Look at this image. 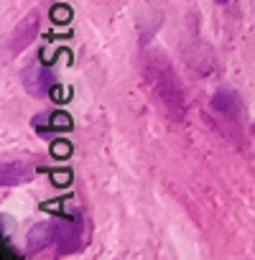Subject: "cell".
I'll return each mask as SVG.
<instances>
[{"instance_id":"obj_1","label":"cell","mask_w":255,"mask_h":260,"mask_svg":"<svg viewBox=\"0 0 255 260\" xmlns=\"http://www.w3.org/2000/svg\"><path fill=\"white\" fill-rule=\"evenodd\" d=\"M21 82H23V87H26V92H28V94H34V97H46V94H51L54 74H51V69H49V67L31 64V67H26V69H23Z\"/></svg>"},{"instance_id":"obj_2","label":"cell","mask_w":255,"mask_h":260,"mask_svg":"<svg viewBox=\"0 0 255 260\" xmlns=\"http://www.w3.org/2000/svg\"><path fill=\"white\" fill-rule=\"evenodd\" d=\"M36 28H39V18H36V13H31L28 18H23V21H21L16 28H13L11 39L6 41L8 51H11V54H16V51L26 49V46L31 44V39L36 36Z\"/></svg>"},{"instance_id":"obj_3","label":"cell","mask_w":255,"mask_h":260,"mask_svg":"<svg viewBox=\"0 0 255 260\" xmlns=\"http://www.w3.org/2000/svg\"><path fill=\"white\" fill-rule=\"evenodd\" d=\"M61 255H69L74 250H79L82 245V224L79 222H59V230H56V242Z\"/></svg>"},{"instance_id":"obj_4","label":"cell","mask_w":255,"mask_h":260,"mask_svg":"<svg viewBox=\"0 0 255 260\" xmlns=\"http://www.w3.org/2000/svg\"><path fill=\"white\" fill-rule=\"evenodd\" d=\"M212 107L219 115L230 117V120H240V115H242V102H240V97L232 89H217L212 94Z\"/></svg>"},{"instance_id":"obj_5","label":"cell","mask_w":255,"mask_h":260,"mask_svg":"<svg viewBox=\"0 0 255 260\" xmlns=\"http://www.w3.org/2000/svg\"><path fill=\"white\" fill-rule=\"evenodd\" d=\"M56 230H59V222H41V224H36L28 232V247L31 250L49 247L51 242H56Z\"/></svg>"},{"instance_id":"obj_6","label":"cell","mask_w":255,"mask_h":260,"mask_svg":"<svg viewBox=\"0 0 255 260\" xmlns=\"http://www.w3.org/2000/svg\"><path fill=\"white\" fill-rule=\"evenodd\" d=\"M34 176V169L26 166V164H3V171H0V181H3V186H16V184H23Z\"/></svg>"},{"instance_id":"obj_7","label":"cell","mask_w":255,"mask_h":260,"mask_svg":"<svg viewBox=\"0 0 255 260\" xmlns=\"http://www.w3.org/2000/svg\"><path fill=\"white\" fill-rule=\"evenodd\" d=\"M74 127V122H72V117L67 115V112H51V130H72Z\"/></svg>"},{"instance_id":"obj_8","label":"cell","mask_w":255,"mask_h":260,"mask_svg":"<svg viewBox=\"0 0 255 260\" xmlns=\"http://www.w3.org/2000/svg\"><path fill=\"white\" fill-rule=\"evenodd\" d=\"M51 21L59 23V26L69 23V21H72V8H67V6H56V8H51Z\"/></svg>"},{"instance_id":"obj_9","label":"cell","mask_w":255,"mask_h":260,"mask_svg":"<svg viewBox=\"0 0 255 260\" xmlns=\"http://www.w3.org/2000/svg\"><path fill=\"white\" fill-rule=\"evenodd\" d=\"M51 156H54V158H67V156H72V143H67V141H54V143H51Z\"/></svg>"},{"instance_id":"obj_10","label":"cell","mask_w":255,"mask_h":260,"mask_svg":"<svg viewBox=\"0 0 255 260\" xmlns=\"http://www.w3.org/2000/svg\"><path fill=\"white\" fill-rule=\"evenodd\" d=\"M51 181L64 189V186L72 184V171H51Z\"/></svg>"},{"instance_id":"obj_11","label":"cell","mask_w":255,"mask_h":260,"mask_svg":"<svg viewBox=\"0 0 255 260\" xmlns=\"http://www.w3.org/2000/svg\"><path fill=\"white\" fill-rule=\"evenodd\" d=\"M51 97H54L56 102H64V100L72 97V89H69V87H51Z\"/></svg>"},{"instance_id":"obj_12","label":"cell","mask_w":255,"mask_h":260,"mask_svg":"<svg viewBox=\"0 0 255 260\" xmlns=\"http://www.w3.org/2000/svg\"><path fill=\"white\" fill-rule=\"evenodd\" d=\"M217 3H219V6H230V3H232V0H217Z\"/></svg>"}]
</instances>
